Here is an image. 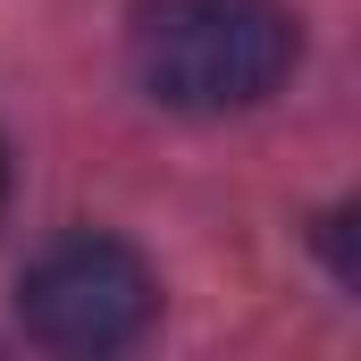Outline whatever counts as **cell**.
Masks as SVG:
<instances>
[{"instance_id":"2","label":"cell","mask_w":361,"mask_h":361,"mask_svg":"<svg viewBox=\"0 0 361 361\" xmlns=\"http://www.w3.org/2000/svg\"><path fill=\"white\" fill-rule=\"evenodd\" d=\"M17 311H25V328H34L42 345H59V353H118V345H135V336L152 328L160 286H152V269H143L126 244H109V235H59V244L25 269Z\"/></svg>"},{"instance_id":"1","label":"cell","mask_w":361,"mask_h":361,"mask_svg":"<svg viewBox=\"0 0 361 361\" xmlns=\"http://www.w3.org/2000/svg\"><path fill=\"white\" fill-rule=\"evenodd\" d=\"M294 17L277 0H143L126 25V68L160 109H252L294 76Z\"/></svg>"},{"instance_id":"3","label":"cell","mask_w":361,"mask_h":361,"mask_svg":"<svg viewBox=\"0 0 361 361\" xmlns=\"http://www.w3.org/2000/svg\"><path fill=\"white\" fill-rule=\"evenodd\" d=\"M0 202H8V152H0Z\"/></svg>"}]
</instances>
